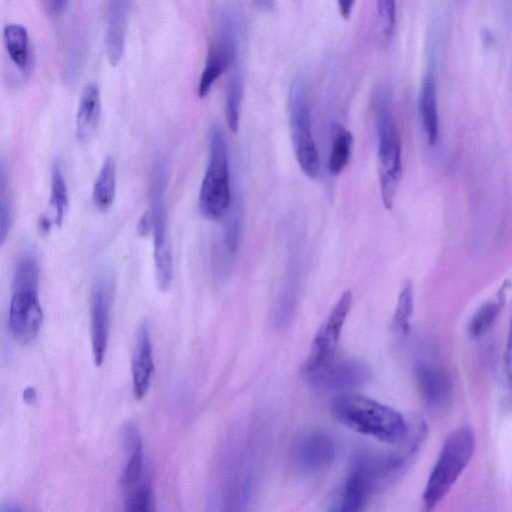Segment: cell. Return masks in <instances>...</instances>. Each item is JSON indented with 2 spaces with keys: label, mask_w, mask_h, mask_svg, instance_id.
<instances>
[{
  "label": "cell",
  "mask_w": 512,
  "mask_h": 512,
  "mask_svg": "<svg viewBox=\"0 0 512 512\" xmlns=\"http://www.w3.org/2000/svg\"><path fill=\"white\" fill-rule=\"evenodd\" d=\"M331 413L350 430L391 445L402 440L409 427V421L395 409L359 394L336 397Z\"/></svg>",
  "instance_id": "1"
},
{
  "label": "cell",
  "mask_w": 512,
  "mask_h": 512,
  "mask_svg": "<svg viewBox=\"0 0 512 512\" xmlns=\"http://www.w3.org/2000/svg\"><path fill=\"white\" fill-rule=\"evenodd\" d=\"M352 299L351 291H345L316 332L305 365L307 375L313 373L334 358L333 355L349 314Z\"/></svg>",
  "instance_id": "10"
},
{
  "label": "cell",
  "mask_w": 512,
  "mask_h": 512,
  "mask_svg": "<svg viewBox=\"0 0 512 512\" xmlns=\"http://www.w3.org/2000/svg\"><path fill=\"white\" fill-rule=\"evenodd\" d=\"M4 45L11 61L23 73L30 64L29 36L26 28L20 24H8L3 32Z\"/></svg>",
  "instance_id": "20"
},
{
  "label": "cell",
  "mask_w": 512,
  "mask_h": 512,
  "mask_svg": "<svg viewBox=\"0 0 512 512\" xmlns=\"http://www.w3.org/2000/svg\"><path fill=\"white\" fill-rule=\"evenodd\" d=\"M50 204L55 212L54 223L61 225L68 210L69 199L67 185L59 159L54 160L51 168Z\"/></svg>",
  "instance_id": "24"
},
{
  "label": "cell",
  "mask_w": 512,
  "mask_h": 512,
  "mask_svg": "<svg viewBox=\"0 0 512 512\" xmlns=\"http://www.w3.org/2000/svg\"><path fill=\"white\" fill-rule=\"evenodd\" d=\"M253 3L261 11H271L274 8L275 0H253Z\"/></svg>",
  "instance_id": "33"
},
{
  "label": "cell",
  "mask_w": 512,
  "mask_h": 512,
  "mask_svg": "<svg viewBox=\"0 0 512 512\" xmlns=\"http://www.w3.org/2000/svg\"><path fill=\"white\" fill-rule=\"evenodd\" d=\"M242 98L243 78L239 68L235 67L227 83L225 105L227 125L233 133L239 129Z\"/></svg>",
  "instance_id": "23"
},
{
  "label": "cell",
  "mask_w": 512,
  "mask_h": 512,
  "mask_svg": "<svg viewBox=\"0 0 512 512\" xmlns=\"http://www.w3.org/2000/svg\"><path fill=\"white\" fill-rule=\"evenodd\" d=\"M128 0H109L105 49L111 66H116L121 60L126 34Z\"/></svg>",
  "instance_id": "16"
},
{
  "label": "cell",
  "mask_w": 512,
  "mask_h": 512,
  "mask_svg": "<svg viewBox=\"0 0 512 512\" xmlns=\"http://www.w3.org/2000/svg\"><path fill=\"white\" fill-rule=\"evenodd\" d=\"M476 437L470 425H462L446 437L423 492V505L433 509L449 493L470 462Z\"/></svg>",
  "instance_id": "4"
},
{
  "label": "cell",
  "mask_w": 512,
  "mask_h": 512,
  "mask_svg": "<svg viewBox=\"0 0 512 512\" xmlns=\"http://www.w3.org/2000/svg\"><path fill=\"white\" fill-rule=\"evenodd\" d=\"M507 285L504 284L495 298L483 303L472 316L468 332L473 338L485 335L498 319L506 300Z\"/></svg>",
  "instance_id": "19"
},
{
  "label": "cell",
  "mask_w": 512,
  "mask_h": 512,
  "mask_svg": "<svg viewBox=\"0 0 512 512\" xmlns=\"http://www.w3.org/2000/svg\"><path fill=\"white\" fill-rule=\"evenodd\" d=\"M154 370L152 344L149 327L142 322L137 330L132 356V383L136 399L141 400L147 394Z\"/></svg>",
  "instance_id": "15"
},
{
  "label": "cell",
  "mask_w": 512,
  "mask_h": 512,
  "mask_svg": "<svg viewBox=\"0 0 512 512\" xmlns=\"http://www.w3.org/2000/svg\"><path fill=\"white\" fill-rule=\"evenodd\" d=\"M12 222V200L5 164L0 166V243L3 245Z\"/></svg>",
  "instance_id": "26"
},
{
  "label": "cell",
  "mask_w": 512,
  "mask_h": 512,
  "mask_svg": "<svg viewBox=\"0 0 512 512\" xmlns=\"http://www.w3.org/2000/svg\"><path fill=\"white\" fill-rule=\"evenodd\" d=\"M290 129L295 156L303 173L314 179L320 172V158L312 133V118L302 75L294 78L290 90Z\"/></svg>",
  "instance_id": "8"
},
{
  "label": "cell",
  "mask_w": 512,
  "mask_h": 512,
  "mask_svg": "<svg viewBox=\"0 0 512 512\" xmlns=\"http://www.w3.org/2000/svg\"><path fill=\"white\" fill-rule=\"evenodd\" d=\"M422 130L429 146H435L439 137V114L435 76L428 71L422 81L418 99Z\"/></svg>",
  "instance_id": "17"
},
{
  "label": "cell",
  "mask_w": 512,
  "mask_h": 512,
  "mask_svg": "<svg viewBox=\"0 0 512 512\" xmlns=\"http://www.w3.org/2000/svg\"><path fill=\"white\" fill-rule=\"evenodd\" d=\"M415 378L424 403L431 408L445 404L453 391V381L446 368L428 358L415 364Z\"/></svg>",
  "instance_id": "14"
},
{
  "label": "cell",
  "mask_w": 512,
  "mask_h": 512,
  "mask_svg": "<svg viewBox=\"0 0 512 512\" xmlns=\"http://www.w3.org/2000/svg\"><path fill=\"white\" fill-rule=\"evenodd\" d=\"M333 437L323 430H308L292 443L291 455L300 471L317 472L329 466L336 456Z\"/></svg>",
  "instance_id": "13"
},
{
  "label": "cell",
  "mask_w": 512,
  "mask_h": 512,
  "mask_svg": "<svg viewBox=\"0 0 512 512\" xmlns=\"http://www.w3.org/2000/svg\"><path fill=\"white\" fill-rule=\"evenodd\" d=\"M23 398L27 403H32L36 400V392L33 388L29 387L23 392Z\"/></svg>",
  "instance_id": "34"
},
{
  "label": "cell",
  "mask_w": 512,
  "mask_h": 512,
  "mask_svg": "<svg viewBox=\"0 0 512 512\" xmlns=\"http://www.w3.org/2000/svg\"><path fill=\"white\" fill-rule=\"evenodd\" d=\"M224 242L226 250L234 254L237 251L240 232H241V208L236 199L231 202V206L225 216Z\"/></svg>",
  "instance_id": "27"
},
{
  "label": "cell",
  "mask_w": 512,
  "mask_h": 512,
  "mask_svg": "<svg viewBox=\"0 0 512 512\" xmlns=\"http://www.w3.org/2000/svg\"><path fill=\"white\" fill-rule=\"evenodd\" d=\"M38 292V261L33 258L19 260L12 280L8 325L13 338L21 344L31 342L37 336L43 322Z\"/></svg>",
  "instance_id": "2"
},
{
  "label": "cell",
  "mask_w": 512,
  "mask_h": 512,
  "mask_svg": "<svg viewBox=\"0 0 512 512\" xmlns=\"http://www.w3.org/2000/svg\"><path fill=\"white\" fill-rule=\"evenodd\" d=\"M354 2L355 0H337L339 13L343 18H349L354 6Z\"/></svg>",
  "instance_id": "31"
},
{
  "label": "cell",
  "mask_w": 512,
  "mask_h": 512,
  "mask_svg": "<svg viewBox=\"0 0 512 512\" xmlns=\"http://www.w3.org/2000/svg\"><path fill=\"white\" fill-rule=\"evenodd\" d=\"M138 233L141 236H147L152 233V220L149 210H147L139 220Z\"/></svg>",
  "instance_id": "30"
},
{
  "label": "cell",
  "mask_w": 512,
  "mask_h": 512,
  "mask_svg": "<svg viewBox=\"0 0 512 512\" xmlns=\"http://www.w3.org/2000/svg\"><path fill=\"white\" fill-rule=\"evenodd\" d=\"M231 202L227 143L221 126L214 123L209 131L208 161L199 191V210L207 219L220 220L226 216Z\"/></svg>",
  "instance_id": "5"
},
{
  "label": "cell",
  "mask_w": 512,
  "mask_h": 512,
  "mask_svg": "<svg viewBox=\"0 0 512 512\" xmlns=\"http://www.w3.org/2000/svg\"><path fill=\"white\" fill-rule=\"evenodd\" d=\"M414 309V290L410 281H405L398 295L393 315V327L402 336L410 332V322Z\"/></svg>",
  "instance_id": "25"
},
{
  "label": "cell",
  "mask_w": 512,
  "mask_h": 512,
  "mask_svg": "<svg viewBox=\"0 0 512 512\" xmlns=\"http://www.w3.org/2000/svg\"><path fill=\"white\" fill-rule=\"evenodd\" d=\"M505 374L512 397V316L509 321L507 340L504 352Z\"/></svg>",
  "instance_id": "29"
},
{
  "label": "cell",
  "mask_w": 512,
  "mask_h": 512,
  "mask_svg": "<svg viewBox=\"0 0 512 512\" xmlns=\"http://www.w3.org/2000/svg\"><path fill=\"white\" fill-rule=\"evenodd\" d=\"M68 0H47L49 12L52 15L60 14L66 7Z\"/></svg>",
  "instance_id": "32"
},
{
  "label": "cell",
  "mask_w": 512,
  "mask_h": 512,
  "mask_svg": "<svg viewBox=\"0 0 512 512\" xmlns=\"http://www.w3.org/2000/svg\"><path fill=\"white\" fill-rule=\"evenodd\" d=\"M125 460L120 474V486L126 511H151L154 498L150 479L145 474L144 454L140 434L131 422L122 427Z\"/></svg>",
  "instance_id": "7"
},
{
  "label": "cell",
  "mask_w": 512,
  "mask_h": 512,
  "mask_svg": "<svg viewBox=\"0 0 512 512\" xmlns=\"http://www.w3.org/2000/svg\"><path fill=\"white\" fill-rule=\"evenodd\" d=\"M238 53V26L234 12L224 8L219 16L215 44L210 48L199 79L197 93L206 97L216 80L233 64Z\"/></svg>",
  "instance_id": "9"
},
{
  "label": "cell",
  "mask_w": 512,
  "mask_h": 512,
  "mask_svg": "<svg viewBox=\"0 0 512 512\" xmlns=\"http://www.w3.org/2000/svg\"><path fill=\"white\" fill-rule=\"evenodd\" d=\"M116 195V165L112 157L107 156L99 170L92 192L93 203L100 211H107Z\"/></svg>",
  "instance_id": "21"
},
{
  "label": "cell",
  "mask_w": 512,
  "mask_h": 512,
  "mask_svg": "<svg viewBox=\"0 0 512 512\" xmlns=\"http://www.w3.org/2000/svg\"><path fill=\"white\" fill-rule=\"evenodd\" d=\"M377 33L387 41L393 34L396 20V0H376Z\"/></svg>",
  "instance_id": "28"
},
{
  "label": "cell",
  "mask_w": 512,
  "mask_h": 512,
  "mask_svg": "<svg viewBox=\"0 0 512 512\" xmlns=\"http://www.w3.org/2000/svg\"><path fill=\"white\" fill-rule=\"evenodd\" d=\"M101 114L98 86L90 82L82 90L76 114V135L80 141L89 140L97 129Z\"/></svg>",
  "instance_id": "18"
},
{
  "label": "cell",
  "mask_w": 512,
  "mask_h": 512,
  "mask_svg": "<svg viewBox=\"0 0 512 512\" xmlns=\"http://www.w3.org/2000/svg\"><path fill=\"white\" fill-rule=\"evenodd\" d=\"M353 136L349 130L337 123L333 127V138L327 168L331 175H339L349 163Z\"/></svg>",
  "instance_id": "22"
},
{
  "label": "cell",
  "mask_w": 512,
  "mask_h": 512,
  "mask_svg": "<svg viewBox=\"0 0 512 512\" xmlns=\"http://www.w3.org/2000/svg\"><path fill=\"white\" fill-rule=\"evenodd\" d=\"M374 117L378 137V174L383 205L391 209L402 174L401 138L392 109L391 94L380 89L374 96Z\"/></svg>",
  "instance_id": "3"
},
{
  "label": "cell",
  "mask_w": 512,
  "mask_h": 512,
  "mask_svg": "<svg viewBox=\"0 0 512 512\" xmlns=\"http://www.w3.org/2000/svg\"><path fill=\"white\" fill-rule=\"evenodd\" d=\"M308 377L319 391L343 392L367 383L371 377V370L360 360L332 358Z\"/></svg>",
  "instance_id": "11"
},
{
  "label": "cell",
  "mask_w": 512,
  "mask_h": 512,
  "mask_svg": "<svg viewBox=\"0 0 512 512\" xmlns=\"http://www.w3.org/2000/svg\"><path fill=\"white\" fill-rule=\"evenodd\" d=\"M113 283L110 275L97 276L91 291V343L94 363L100 366L105 358L112 301Z\"/></svg>",
  "instance_id": "12"
},
{
  "label": "cell",
  "mask_w": 512,
  "mask_h": 512,
  "mask_svg": "<svg viewBox=\"0 0 512 512\" xmlns=\"http://www.w3.org/2000/svg\"><path fill=\"white\" fill-rule=\"evenodd\" d=\"M167 167L157 160L152 167L150 178V208L153 233V258L155 278L160 290L169 289L173 279V256L168 235L166 209Z\"/></svg>",
  "instance_id": "6"
}]
</instances>
